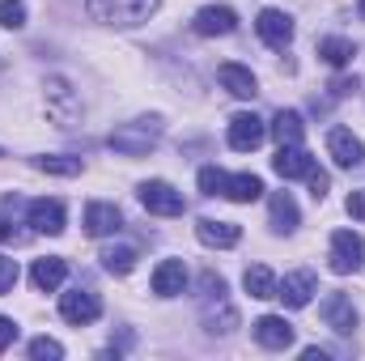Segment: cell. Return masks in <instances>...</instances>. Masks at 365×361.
I'll return each instance as SVG.
<instances>
[{"label": "cell", "instance_id": "1", "mask_svg": "<svg viewBox=\"0 0 365 361\" xmlns=\"http://www.w3.org/2000/svg\"><path fill=\"white\" fill-rule=\"evenodd\" d=\"M158 141H162V119H132V123H119L106 136V145L119 158H145Z\"/></svg>", "mask_w": 365, "mask_h": 361}, {"label": "cell", "instance_id": "2", "mask_svg": "<svg viewBox=\"0 0 365 361\" xmlns=\"http://www.w3.org/2000/svg\"><path fill=\"white\" fill-rule=\"evenodd\" d=\"M93 21L106 26H140L158 13V0H86Z\"/></svg>", "mask_w": 365, "mask_h": 361}, {"label": "cell", "instance_id": "3", "mask_svg": "<svg viewBox=\"0 0 365 361\" xmlns=\"http://www.w3.org/2000/svg\"><path fill=\"white\" fill-rule=\"evenodd\" d=\"M47 115L60 123V128H73V119L81 115V98H77V90L64 81V77H47Z\"/></svg>", "mask_w": 365, "mask_h": 361}, {"label": "cell", "instance_id": "4", "mask_svg": "<svg viewBox=\"0 0 365 361\" xmlns=\"http://www.w3.org/2000/svg\"><path fill=\"white\" fill-rule=\"evenodd\" d=\"M365 260V238L361 234H353V230H336L331 234V272H340V276H349V272H357Z\"/></svg>", "mask_w": 365, "mask_h": 361}, {"label": "cell", "instance_id": "5", "mask_svg": "<svg viewBox=\"0 0 365 361\" xmlns=\"http://www.w3.org/2000/svg\"><path fill=\"white\" fill-rule=\"evenodd\" d=\"M140 204H145L149 213H158V217H179L182 208H187L182 191H175L170 183H162V179L140 183Z\"/></svg>", "mask_w": 365, "mask_h": 361}, {"label": "cell", "instance_id": "6", "mask_svg": "<svg viewBox=\"0 0 365 361\" xmlns=\"http://www.w3.org/2000/svg\"><path fill=\"white\" fill-rule=\"evenodd\" d=\"M60 315H64L73 327H90L93 319L102 315V302H98L93 289H68V293L60 298Z\"/></svg>", "mask_w": 365, "mask_h": 361}, {"label": "cell", "instance_id": "7", "mask_svg": "<svg viewBox=\"0 0 365 361\" xmlns=\"http://www.w3.org/2000/svg\"><path fill=\"white\" fill-rule=\"evenodd\" d=\"M195 34H204V39H217V34H234L238 30V13L230 9V4H204L200 13H195Z\"/></svg>", "mask_w": 365, "mask_h": 361}, {"label": "cell", "instance_id": "8", "mask_svg": "<svg viewBox=\"0 0 365 361\" xmlns=\"http://www.w3.org/2000/svg\"><path fill=\"white\" fill-rule=\"evenodd\" d=\"M264 136H268V123L255 115V111H242V115H234L230 119V145L234 149H259L264 145Z\"/></svg>", "mask_w": 365, "mask_h": 361}, {"label": "cell", "instance_id": "9", "mask_svg": "<svg viewBox=\"0 0 365 361\" xmlns=\"http://www.w3.org/2000/svg\"><path fill=\"white\" fill-rule=\"evenodd\" d=\"M276 298L289 306V310H302V306H310V298H314V272H289L284 280H276Z\"/></svg>", "mask_w": 365, "mask_h": 361}, {"label": "cell", "instance_id": "10", "mask_svg": "<svg viewBox=\"0 0 365 361\" xmlns=\"http://www.w3.org/2000/svg\"><path fill=\"white\" fill-rule=\"evenodd\" d=\"M255 30H259V39H264L268 47H276V51L293 43V17L280 13V9H264V13L255 17Z\"/></svg>", "mask_w": 365, "mask_h": 361}, {"label": "cell", "instance_id": "11", "mask_svg": "<svg viewBox=\"0 0 365 361\" xmlns=\"http://www.w3.org/2000/svg\"><path fill=\"white\" fill-rule=\"evenodd\" d=\"M327 153H331L336 166H344V171H353V166L365 162V145L349 132V128H331V132H327Z\"/></svg>", "mask_w": 365, "mask_h": 361}, {"label": "cell", "instance_id": "12", "mask_svg": "<svg viewBox=\"0 0 365 361\" xmlns=\"http://www.w3.org/2000/svg\"><path fill=\"white\" fill-rule=\"evenodd\" d=\"M323 323H327L336 336H349V332H357V306H353L344 293H327V298H323Z\"/></svg>", "mask_w": 365, "mask_h": 361}, {"label": "cell", "instance_id": "13", "mask_svg": "<svg viewBox=\"0 0 365 361\" xmlns=\"http://www.w3.org/2000/svg\"><path fill=\"white\" fill-rule=\"evenodd\" d=\"M119 225H123V213H119L115 204H106V200H93V204H86V234H90V238L119 234Z\"/></svg>", "mask_w": 365, "mask_h": 361}, {"label": "cell", "instance_id": "14", "mask_svg": "<svg viewBox=\"0 0 365 361\" xmlns=\"http://www.w3.org/2000/svg\"><path fill=\"white\" fill-rule=\"evenodd\" d=\"M26 217L38 234H60L64 230V204L60 200H30L26 204Z\"/></svg>", "mask_w": 365, "mask_h": 361}, {"label": "cell", "instance_id": "15", "mask_svg": "<svg viewBox=\"0 0 365 361\" xmlns=\"http://www.w3.org/2000/svg\"><path fill=\"white\" fill-rule=\"evenodd\" d=\"M195 238H200L204 247H238L242 230H238L234 221H212V217H200V221H195Z\"/></svg>", "mask_w": 365, "mask_h": 361}, {"label": "cell", "instance_id": "16", "mask_svg": "<svg viewBox=\"0 0 365 361\" xmlns=\"http://www.w3.org/2000/svg\"><path fill=\"white\" fill-rule=\"evenodd\" d=\"M182 285H187V264L182 260H162L153 268V293L158 298H179Z\"/></svg>", "mask_w": 365, "mask_h": 361}, {"label": "cell", "instance_id": "17", "mask_svg": "<svg viewBox=\"0 0 365 361\" xmlns=\"http://www.w3.org/2000/svg\"><path fill=\"white\" fill-rule=\"evenodd\" d=\"M217 81H221V90H230L234 98H255V93H259L255 73L242 68V64H221V68H217Z\"/></svg>", "mask_w": 365, "mask_h": 361}, {"label": "cell", "instance_id": "18", "mask_svg": "<svg viewBox=\"0 0 365 361\" xmlns=\"http://www.w3.org/2000/svg\"><path fill=\"white\" fill-rule=\"evenodd\" d=\"M255 340L264 349H289L293 345V323H284L280 315H264V319H255Z\"/></svg>", "mask_w": 365, "mask_h": 361}, {"label": "cell", "instance_id": "19", "mask_svg": "<svg viewBox=\"0 0 365 361\" xmlns=\"http://www.w3.org/2000/svg\"><path fill=\"white\" fill-rule=\"evenodd\" d=\"M310 166H314V162H310V153H306L302 145H280V153L272 158V171L280 179H306Z\"/></svg>", "mask_w": 365, "mask_h": 361}, {"label": "cell", "instance_id": "20", "mask_svg": "<svg viewBox=\"0 0 365 361\" xmlns=\"http://www.w3.org/2000/svg\"><path fill=\"white\" fill-rule=\"evenodd\" d=\"M64 276H68V264H64V260H56V255L34 260V268H30V280H34V289H38V293H56V289L64 285Z\"/></svg>", "mask_w": 365, "mask_h": 361}, {"label": "cell", "instance_id": "21", "mask_svg": "<svg viewBox=\"0 0 365 361\" xmlns=\"http://www.w3.org/2000/svg\"><path fill=\"white\" fill-rule=\"evenodd\" d=\"M259 195H264V179L259 175H230L225 179V200H234V204H251Z\"/></svg>", "mask_w": 365, "mask_h": 361}, {"label": "cell", "instance_id": "22", "mask_svg": "<svg viewBox=\"0 0 365 361\" xmlns=\"http://www.w3.org/2000/svg\"><path fill=\"white\" fill-rule=\"evenodd\" d=\"M268 208H272V230H280V234H289V230H297V204H293V195L289 191H276L272 200H268Z\"/></svg>", "mask_w": 365, "mask_h": 361}, {"label": "cell", "instance_id": "23", "mask_svg": "<svg viewBox=\"0 0 365 361\" xmlns=\"http://www.w3.org/2000/svg\"><path fill=\"white\" fill-rule=\"evenodd\" d=\"M242 285H247V293L259 298V302L276 298V276H272V268H264V264H255V268L242 272Z\"/></svg>", "mask_w": 365, "mask_h": 361}, {"label": "cell", "instance_id": "24", "mask_svg": "<svg viewBox=\"0 0 365 361\" xmlns=\"http://www.w3.org/2000/svg\"><path fill=\"white\" fill-rule=\"evenodd\" d=\"M272 132L280 145H302V136H306V123H302V115L297 111H280L272 119Z\"/></svg>", "mask_w": 365, "mask_h": 361}, {"label": "cell", "instance_id": "25", "mask_svg": "<svg viewBox=\"0 0 365 361\" xmlns=\"http://www.w3.org/2000/svg\"><path fill=\"white\" fill-rule=\"evenodd\" d=\"M319 56H323L331 68H344V64H353L357 47H353L349 39H323V43H319Z\"/></svg>", "mask_w": 365, "mask_h": 361}, {"label": "cell", "instance_id": "26", "mask_svg": "<svg viewBox=\"0 0 365 361\" xmlns=\"http://www.w3.org/2000/svg\"><path fill=\"white\" fill-rule=\"evenodd\" d=\"M102 268L115 272V276H128L136 268V247H106L102 251Z\"/></svg>", "mask_w": 365, "mask_h": 361}, {"label": "cell", "instance_id": "27", "mask_svg": "<svg viewBox=\"0 0 365 361\" xmlns=\"http://www.w3.org/2000/svg\"><path fill=\"white\" fill-rule=\"evenodd\" d=\"M34 166L38 171H47V175H81V162L77 158H64V153H43V158H34Z\"/></svg>", "mask_w": 365, "mask_h": 361}, {"label": "cell", "instance_id": "28", "mask_svg": "<svg viewBox=\"0 0 365 361\" xmlns=\"http://www.w3.org/2000/svg\"><path fill=\"white\" fill-rule=\"evenodd\" d=\"M0 26L4 30H21L26 26V4L21 0H0Z\"/></svg>", "mask_w": 365, "mask_h": 361}, {"label": "cell", "instance_id": "29", "mask_svg": "<svg viewBox=\"0 0 365 361\" xmlns=\"http://www.w3.org/2000/svg\"><path fill=\"white\" fill-rule=\"evenodd\" d=\"M30 357L34 361H56V357H64V345L60 340H51V336H38V340H30Z\"/></svg>", "mask_w": 365, "mask_h": 361}, {"label": "cell", "instance_id": "30", "mask_svg": "<svg viewBox=\"0 0 365 361\" xmlns=\"http://www.w3.org/2000/svg\"><path fill=\"white\" fill-rule=\"evenodd\" d=\"M225 179H230V175H221L217 166H204V171H200V191H204V195H225Z\"/></svg>", "mask_w": 365, "mask_h": 361}, {"label": "cell", "instance_id": "31", "mask_svg": "<svg viewBox=\"0 0 365 361\" xmlns=\"http://www.w3.org/2000/svg\"><path fill=\"white\" fill-rule=\"evenodd\" d=\"M200 293H204V302H217V298H225V280L217 272H204L200 276Z\"/></svg>", "mask_w": 365, "mask_h": 361}, {"label": "cell", "instance_id": "32", "mask_svg": "<svg viewBox=\"0 0 365 361\" xmlns=\"http://www.w3.org/2000/svg\"><path fill=\"white\" fill-rule=\"evenodd\" d=\"M17 260L13 255H0V293H13V285H17Z\"/></svg>", "mask_w": 365, "mask_h": 361}, {"label": "cell", "instance_id": "33", "mask_svg": "<svg viewBox=\"0 0 365 361\" xmlns=\"http://www.w3.org/2000/svg\"><path fill=\"white\" fill-rule=\"evenodd\" d=\"M306 183H310V195H314V200H323V195H327V175H323L319 166H310V171H306Z\"/></svg>", "mask_w": 365, "mask_h": 361}, {"label": "cell", "instance_id": "34", "mask_svg": "<svg viewBox=\"0 0 365 361\" xmlns=\"http://www.w3.org/2000/svg\"><path fill=\"white\" fill-rule=\"evenodd\" d=\"M327 90H331V98H349V93L357 90V77H336Z\"/></svg>", "mask_w": 365, "mask_h": 361}, {"label": "cell", "instance_id": "35", "mask_svg": "<svg viewBox=\"0 0 365 361\" xmlns=\"http://www.w3.org/2000/svg\"><path fill=\"white\" fill-rule=\"evenodd\" d=\"M13 340H17V323H13V319H4V315H0V353H4V349H9V345H13Z\"/></svg>", "mask_w": 365, "mask_h": 361}, {"label": "cell", "instance_id": "36", "mask_svg": "<svg viewBox=\"0 0 365 361\" xmlns=\"http://www.w3.org/2000/svg\"><path fill=\"white\" fill-rule=\"evenodd\" d=\"M349 213H353L357 221H365V191H353V195H349Z\"/></svg>", "mask_w": 365, "mask_h": 361}, {"label": "cell", "instance_id": "37", "mask_svg": "<svg viewBox=\"0 0 365 361\" xmlns=\"http://www.w3.org/2000/svg\"><path fill=\"white\" fill-rule=\"evenodd\" d=\"M302 357H306V361H327V353H323V349H306Z\"/></svg>", "mask_w": 365, "mask_h": 361}, {"label": "cell", "instance_id": "38", "mask_svg": "<svg viewBox=\"0 0 365 361\" xmlns=\"http://www.w3.org/2000/svg\"><path fill=\"white\" fill-rule=\"evenodd\" d=\"M357 13H361V21H365V0H361V4H357Z\"/></svg>", "mask_w": 365, "mask_h": 361}]
</instances>
